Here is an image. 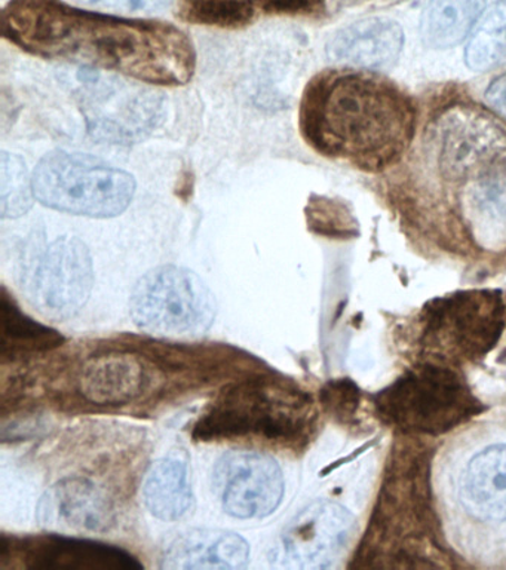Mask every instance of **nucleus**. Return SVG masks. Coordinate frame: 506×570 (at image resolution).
<instances>
[{
  "instance_id": "nucleus-2",
  "label": "nucleus",
  "mask_w": 506,
  "mask_h": 570,
  "mask_svg": "<svg viewBox=\"0 0 506 570\" xmlns=\"http://www.w3.org/2000/svg\"><path fill=\"white\" fill-rule=\"evenodd\" d=\"M421 169L410 203L447 207L479 247H506V124L459 98L437 107L420 129Z\"/></svg>"
},
{
  "instance_id": "nucleus-18",
  "label": "nucleus",
  "mask_w": 506,
  "mask_h": 570,
  "mask_svg": "<svg viewBox=\"0 0 506 570\" xmlns=\"http://www.w3.org/2000/svg\"><path fill=\"white\" fill-rule=\"evenodd\" d=\"M145 505L162 521L183 519L194 503L188 466L177 458H163L149 471L143 485Z\"/></svg>"
},
{
  "instance_id": "nucleus-23",
  "label": "nucleus",
  "mask_w": 506,
  "mask_h": 570,
  "mask_svg": "<svg viewBox=\"0 0 506 570\" xmlns=\"http://www.w3.org/2000/svg\"><path fill=\"white\" fill-rule=\"evenodd\" d=\"M179 16L185 21L221 29H241L256 18L251 0H179Z\"/></svg>"
},
{
  "instance_id": "nucleus-8",
  "label": "nucleus",
  "mask_w": 506,
  "mask_h": 570,
  "mask_svg": "<svg viewBox=\"0 0 506 570\" xmlns=\"http://www.w3.org/2000/svg\"><path fill=\"white\" fill-rule=\"evenodd\" d=\"M33 191L48 208L92 218L117 217L136 194L131 174L86 154L54 150L33 174Z\"/></svg>"
},
{
  "instance_id": "nucleus-1",
  "label": "nucleus",
  "mask_w": 506,
  "mask_h": 570,
  "mask_svg": "<svg viewBox=\"0 0 506 570\" xmlns=\"http://www.w3.org/2000/svg\"><path fill=\"white\" fill-rule=\"evenodd\" d=\"M2 35L33 56L163 87L188 83L197 69L194 45L176 26L83 11L61 0H12L2 12Z\"/></svg>"
},
{
  "instance_id": "nucleus-13",
  "label": "nucleus",
  "mask_w": 506,
  "mask_h": 570,
  "mask_svg": "<svg viewBox=\"0 0 506 570\" xmlns=\"http://www.w3.org/2000/svg\"><path fill=\"white\" fill-rule=\"evenodd\" d=\"M2 566L26 569L128 570L141 563L130 552L88 539L42 534L29 538H2Z\"/></svg>"
},
{
  "instance_id": "nucleus-20",
  "label": "nucleus",
  "mask_w": 506,
  "mask_h": 570,
  "mask_svg": "<svg viewBox=\"0 0 506 570\" xmlns=\"http://www.w3.org/2000/svg\"><path fill=\"white\" fill-rule=\"evenodd\" d=\"M486 0H430L420 31L430 48L448 49L464 42L482 16Z\"/></svg>"
},
{
  "instance_id": "nucleus-5",
  "label": "nucleus",
  "mask_w": 506,
  "mask_h": 570,
  "mask_svg": "<svg viewBox=\"0 0 506 570\" xmlns=\"http://www.w3.org/2000/svg\"><path fill=\"white\" fill-rule=\"evenodd\" d=\"M317 421L308 392L288 381L252 377L217 395L195 425L194 439L299 450L309 443Z\"/></svg>"
},
{
  "instance_id": "nucleus-3",
  "label": "nucleus",
  "mask_w": 506,
  "mask_h": 570,
  "mask_svg": "<svg viewBox=\"0 0 506 570\" xmlns=\"http://www.w3.org/2000/svg\"><path fill=\"white\" fill-rule=\"evenodd\" d=\"M419 125V107L410 94L379 71H319L301 96L299 128L308 146L364 173L397 168Z\"/></svg>"
},
{
  "instance_id": "nucleus-15",
  "label": "nucleus",
  "mask_w": 506,
  "mask_h": 570,
  "mask_svg": "<svg viewBox=\"0 0 506 570\" xmlns=\"http://www.w3.org/2000/svg\"><path fill=\"white\" fill-rule=\"evenodd\" d=\"M38 517L43 524L87 532H105L115 520L103 490L83 479L63 480L48 490L39 502Z\"/></svg>"
},
{
  "instance_id": "nucleus-7",
  "label": "nucleus",
  "mask_w": 506,
  "mask_h": 570,
  "mask_svg": "<svg viewBox=\"0 0 506 570\" xmlns=\"http://www.w3.org/2000/svg\"><path fill=\"white\" fill-rule=\"evenodd\" d=\"M506 303L492 289H470L435 298L417 318V346L438 364L482 360L500 341Z\"/></svg>"
},
{
  "instance_id": "nucleus-28",
  "label": "nucleus",
  "mask_w": 506,
  "mask_h": 570,
  "mask_svg": "<svg viewBox=\"0 0 506 570\" xmlns=\"http://www.w3.org/2000/svg\"><path fill=\"white\" fill-rule=\"evenodd\" d=\"M487 101L506 118V73L493 79L486 89Z\"/></svg>"
},
{
  "instance_id": "nucleus-10",
  "label": "nucleus",
  "mask_w": 506,
  "mask_h": 570,
  "mask_svg": "<svg viewBox=\"0 0 506 570\" xmlns=\"http://www.w3.org/2000/svg\"><path fill=\"white\" fill-rule=\"evenodd\" d=\"M92 284L95 267L86 244L61 236L38 258L29 279L30 297L43 315L69 318L86 305Z\"/></svg>"
},
{
  "instance_id": "nucleus-29",
  "label": "nucleus",
  "mask_w": 506,
  "mask_h": 570,
  "mask_svg": "<svg viewBox=\"0 0 506 570\" xmlns=\"http://www.w3.org/2000/svg\"><path fill=\"white\" fill-rule=\"evenodd\" d=\"M407 2V0H333V3L336 4L337 8H355V7H375V8H384V7H393V4H398Z\"/></svg>"
},
{
  "instance_id": "nucleus-14",
  "label": "nucleus",
  "mask_w": 506,
  "mask_h": 570,
  "mask_svg": "<svg viewBox=\"0 0 506 570\" xmlns=\"http://www.w3.org/2000/svg\"><path fill=\"white\" fill-rule=\"evenodd\" d=\"M403 47V27L390 18L376 17L337 31L327 45V52L340 65L379 71L395 66Z\"/></svg>"
},
{
  "instance_id": "nucleus-22",
  "label": "nucleus",
  "mask_w": 506,
  "mask_h": 570,
  "mask_svg": "<svg viewBox=\"0 0 506 570\" xmlns=\"http://www.w3.org/2000/svg\"><path fill=\"white\" fill-rule=\"evenodd\" d=\"M465 61L474 71L506 66V0L492 4L484 13L466 45Z\"/></svg>"
},
{
  "instance_id": "nucleus-21",
  "label": "nucleus",
  "mask_w": 506,
  "mask_h": 570,
  "mask_svg": "<svg viewBox=\"0 0 506 570\" xmlns=\"http://www.w3.org/2000/svg\"><path fill=\"white\" fill-rule=\"evenodd\" d=\"M2 355L11 356L32 354L59 347L63 337L56 330L47 327L29 318L16 306L14 302L6 296L3 289L2 309Z\"/></svg>"
},
{
  "instance_id": "nucleus-17",
  "label": "nucleus",
  "mask_w": 506,
  "mask_h": 570,
  "mask_svg": "<svg viewBox=\"0 0 506 570\" xmlns=\"http://www.w3.org/2000/svg\"><path fill=\"white\" fill-rule=\"evenodd\" d=\"M460 499L478 519L506 521V444L484 449L460 476Z\"/></svg>"
},
{
  "instance_id": "nucleus-11",
  "label": "nucleus",
  "mask_w": 506,
  "mask_h": 570,
  "mask_svg": "<svg viewBox=\"0 0 506 570\" xmlns=\"http://www.w3.org/2000/svg\"><path fill=\"white\" fill-rule=\"evenodd\" d=\"M281 468L272 458L255 452L226 454L217 462L215 490L226 514L260 520L277 511L284 498Z\"/></svg>"
},
{
  "instance_id": "nucleus-9",
  "label": "nucleus",
  "mask_w": 506,
  "mask_h": 570,
  "mask_svg": "<svg viewBox=\"0 0 506 570\" xmlns=\"http://www.w3.org/2000/svg\"><path fill=\"white\" fill-rule=\"evenodd\" d=\"M216 298L195 272L159 266L136 284L131 315L139 328L158 336L206 333L216 318Z\"/></svg>"
},
{
  "instance_id": "nucleus-27",
  "label": "nucleus",
  "mask_w": 506,
  "mask_h": 570,
  "mask_svg": "<svg viewBox=\"0 0 506 570\" xmlns=\"http://www.w3.org/2000/svg\"><path fill=\"white\" fill-rule=\"evenodd\" d=\"M261 7L277 13H312L321 12L327 0H259Z\"/></svg>"
},
{
  "instance_id": "nucleus-4",
  "label": "nucleus",
  "mask_w": 506,
  "mask_h": 570,
  "mask_svg": "<svg viewBox=\"0 0 506 570\" xmlns=\"http://www.w3.org/2000/svg\"><path fill=\"white\" fill-rule=\"evenodd\" d=\"M429 462L421 450L395 454L359 547L361 568H434L443 559L429 494Z\"/></svg>"
},
{
  "instance_id": "nucleus-6",
  "label": "nucleus",
  "mask_w": 506,
  "mask_h": 570,
  "mask_svg": "<svg viewBox=\"0 0 506 570\" xmlns=\"http://www.w3.org/2000/svg\"><path fill=\"white\" fill-rule=\"evenodd\" d=\"M377 413L406 434L439 435L483 412V403L452 365L424 361L375 396Z\"/></svg>"
},
{
  "instance_id": "nucleus-19",
  "label": "nucleus",
  "mask_w": 506,
  "mask_h": 570,
  "mask_svg": "<svg viewBox=\"0 0 506 570\" xmlns=\"http://www.w3.org/2000/svg\"><path fill=\"white\" fill-rule=\"evenodd\" d=\"M143 382L145 368L135 358L105 356L86 368L82 394L97 404H122L139 394Z\"/></svg>"
},
{
  "instance_id": "nucleus-25",
  "label": "nucleus",
  "mask_w": 506,
  "mask_h": 570,
  "mask_svg": "<svg viewBox=\"0 0 506 570\" xmlns=\"http://www.w3.org/2000/svg\"><path fill=\"white\" fill-rule=\"evenodd\" d=\"M323 401L340 421L354 419L361 403L358 387L348 381L330 383L323 392Z\"/></svg>"
},
{
  "instance_id": "nucleus-16",
  "label": "nucleus",
  "mask_w": 506,
  "mask_h": 570,
  "mask_svg": "<svg viewBox=\"0 0 506 570\" xmlns=\"http://www.w3.org/2000/svg\"><path fill=\"white\" fill-rule=\"evenodd\" d=\"M250 546L238 533L221 529H192L172 539L162 556L163 569L247 568Z\"/></svg>"
},
{
  "instance_id": "nucleus-12",
  "label": "nucleus",
  "mask_w": 506,
  "mask_h": 570,
  "mask_svg": "<svg viewBox=\"0 0 506 570\" xmlns=\"http://www.w3.org/2000/svg\"><path fill=\"white\" fill-rule=\"evenodd\" d=\"M354 519L346 508L315 502L284 529L272 548L270 561L291 569H324L348 541Z\"/></svg>"
},
{
  "instance_id": "nucleus-24",
  "label": "nucleus",
  "mask_w": 506,
  "mask_h": 570,
  "mask_svg": "<svg viewBox=\"0 0 506 570\" xmlns=\"http://www.w3.org/2000/svg\"><path fill=\"white\" fill-rule=\"evenodd\" d=\"M33 181L20 156L3 151L0 156V213L3 218H17L32 207Z\"/></svg>"
},
{
  "instance_id": "nucleus-26",
  "label": "nucleus",
  "mask_w": 506,
  "mask_h": 570,
  "mask_svg": "<svg viewBox=\"0 0 506 570\" xmlns=\"http://www.w3.org/2000/svg\"><path fill=\"white\" fill-rule=\"evenodd\" d=\"M86 7L101 9V11H112L118 13H155L166 9L171 0H77Z\"/></svg>"
}]
</instances>
